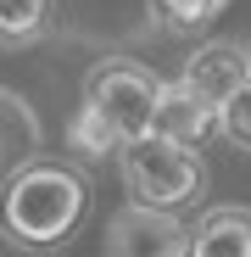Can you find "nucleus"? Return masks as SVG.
<instances>
[{"label": "nucleus", "mask_w": 251, "mask_h": 257, "mask_svg": "<svg viewBox=\"0 0 251 257\" xmlns=\"http://www.w3.org/2000/svg\"><path fill=\"white\" fill-rule=\"evenodd\" d=\"M218 128V112H206L195 95H184L179 84H167V95H162V123H156V135H173L184 146H195L201 135H212Z\"/></svg>", "instance_id": "6e6552de"}, {"label": "nucleus", "mask_w": 251, "mask_h": 257, "mask_svg": "<svg viewBox=\"0 0 251 257\" xmlns=\"http://www.w3.org/2000/svg\"><path fill=\"white\" fill-rule=\"evenodd\" d=\"M223 6H229V0H151V12L167 28H201V23H212Z\"/></svg>", "instance_id": "9d476101"}, {"label": "nucleus", "mask_w": 251, "mask_h": 257, "mask_svg": "<svg viewBox=\"0 0 251 257\" xmlns=\"http://www.w3.org/2000/svg\"><path fill=\"white\" fill-rule=\"evenodd\" d=\"M34 151H39V123L34 112L12 95V90H0V179H17L23 168H34Z\"/></svg>", "instance_id": "0eeeda50"}, {"label": "nucleus", "mask_w": 251, "mask_h": 257, "mask_svg": "<svg viewBox=\"0 0 251 257\" xmlns=\"http://www.w3.org/2000/svg\"><path fill=\"white\" fill-rule=\"evenodd\" d=\"M123 179H129L134 201L140 207H156V212H179L201 196L206 185V168L195 157V146L173 140V135H145L123 151Z\"/></svg>", "instance_id": "7ed1b4c3"}, {"label": "nucleus", "mask_w": 251, "mask_h": 257, "mask_svg": "<svg viewBox=\"0 0 251 257\" xmlns=\"http://www.w3.org/2000/svg\"><path fill=\"white\" fill-rule=\"evenodd\" d=\"M84 196L90 190L78 185V174L56 162H34L0 190V229L17 246H62L84 218Z\"/></svg>", "instance_id": "f03ea898"}, {"label": "nucleus", "mask_w": 251, "mask_h": 257, "mask_svg": "<svg viewBox=\"0 0 251 257\" xmlns=\"http://www.w3.org/2000/svg\"><path fill=\"white\" fill-rule=\"evenodd\" d=\"M218 135L223 140H234L240 151H251V84H245V90L223 106V117H218Z\"/></svg>", "instance_id": "9b49d317"}, {"label": "nucleus", "mask_w": 251, "mask_h": 257, "mask_svg": "<svg viewBox=\"0 0 251 257\" xmlns=\"http://www.w3.org/2000/svg\"><path fill=\"white\" fill-rule=\"evenodd\" d=\"M190 257H251V212L245 207H212L190 229Z\"/></svg>", "instance_id": "423d86ee"}, {"label": "nucleus", "mask_w": 251, "mask_h": 257, "mask_svg": "<svg viewBox=\"0 0 251 257\" xmlns=\"http://www.w3.org/2000/svg\"><path fill=\"white\" fill-rule=\"evenodd\" d=\"M162 95H167V84L140 67V62H101L90 67V78H84V106L73 117V146L78 151H90V157H106V151H129L134 140L156 135V123H162Z\"/></svg>", "instance_id": "f257e3e1"}, {"label": "nucleus", "mask_w": 251, "mask_h": 257, "mask_svg": "<svg viewBox=\"0 0 251 257\" xmlns=\"http://www.w3.org/2000/svg\"><path fill=\"white\" fill-rule=\"evenodd\" d=\"M245 84H251V51H240V45H201V51L184 62L179 90L195 95L206 112L223 117V106L245 90Z\"/></svg>", "instance_id": "39448f33"}, {"label": "nucleus", "mask_w": 251, "mask_h": 257, "mask_svg": "<svg viewBox=\"0 0 251 257\" xmlns=\"http://www.w3.org/2000/svg\"><path fill=\"white\" fill-rule=\"evenodd\" d=\"M56 0H0V45H34L51 28Z\"/></svg>", "instance_id": "1a4fd4ad"}, {"label": "nucleus", "mask_w": 251, "mask_h": 257, "mask_svg": "<svg viewBox=\"0 0 251 257\" xmlns=\"http://www.w3.org/2000/svg\"><path fill=\"white\" fill-rule=\"evenodd\" d=\"M106 257H190V229H179L173 212L129 201L106 224Z\"/></svg>", "instance_id": "20e7f679"}]
</instances>
